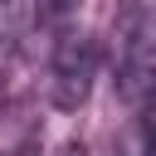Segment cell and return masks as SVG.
<instances>
[{"label": "cell", "mask_w": 156, "mask_h": 156, "mask_svg": "<svg viewBox=\"0 0 156 156\" xmlns=\"http://www.w3.org/2000/svg\"><path fill=\"white\" fill-rule=\"evenodd\" d=\"M146 156H156V93L146 102Z\"/></svg>", "instance_id": "3957f363"}, {"label": "cell", "mask_w": 156, "mask_h": 156, "mask_svg": "<svg viewBox=\"0 0 156 156\" xmlns=\"http://www.w3.org/2000/svg\"><path fill=\"white\" fill-rule=\"evenodd\" d=\"M63 156H88V151H78V146H73V151H63Z\"/></svg>", "instance_id": "5b68a950"}, {"label": "cell", "mask_w": 156, "mask_h": 156, "mask_svg": "<svg viewBox=\"0 0 156 156\" xmlns=\"http://www.w3.org/2000/svg\"><path fill=\"white\" fill-rule=\"evenodd\" d=\"M98 78V44L88 34H63L54 49V102L63 112L83 107Z\"/></svg>", "instance_id": "7a4b0ae2"}, {"label": "cell", "mask_w": 156, "mask_h": 156, "mask_svg": "<svg viewBox=\"0 0 156 156\" xmlns=\"http://www.w3.org/2000/svg\"><path fill=\"white\" fill-rule=\"evenodd\" d=\"M117 93L127 102H151V93H156V20H146V15H132L122 29Z\"/></svg>", "instance_id": "6da1fadb"}, {"label": "cell", "mask_w": 156, "mask_h": 156, "mask_svg": "<svg viewBox=\"0 0 156 156\" xmlns=\"http://www.w3.org/2000/svg\"><path fill=\"white\" fill-rule=\"evenodd\" d=\"M68 5H73V0H44V10H54V15H63Z\"/></svg>", "instance_id": "277c9868"}]
</instances>
